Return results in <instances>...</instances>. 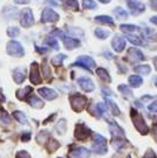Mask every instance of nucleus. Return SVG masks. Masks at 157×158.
I'll return each mask as SVG.
<instances>
[{
  "mask_svg": "<svg viewBox=\"0 0 157 158\" xmlns=\"http://www.w3.org/2000/svg\"><path fill=\"white\" fill-rule=\"evenodd\" d=\"M131 118H132L134 125L136 126V129H137L142 135H146V133L149 132V127H148V125H146V123L144 122L142 114L138 113L135 109L131 110Z\"/></svg>",
  "mask_w": 157,
  "mask_h": 158,
  "instance_id": "f257e3e1",
  "label": "nucleus"
},
{
  "mask_svg": "<svg viewBox=\"0 0 157 158\" xmlns=\"http://www.w3.org/2000/svg\"><path fill=\"white\" fill-rule=\"evenodd\" d=\"M93 152L99 153V155H103L108 151V148H106V140L103 136H100L98 133H93Z\"/></svg>",
  "mask_w": 157,
  "mask_h": 158,
  "instance_id": "f03ea898",
  "label": "nucleus"
},
{
  "mask_svg": "<svg viewBox=\"0 0 157 158\" xmlns=\"http://www.w3.org/2000/svg\"><path fill=\"white\" fill-rule=\"evenodd\" d=\"M6 50L10 56H13V57H23L24 56V48L21 46V44L17 40L8 41Z\"/></svg>",
  "mask_w": 157,
  "mask_h": 158,
  "instance_id": "7ed1b4c3",
  "label": "nucleus"
},
{
  "mask_svg": "<svg viewBox=\"0 0 157 158\" xmlns=\"http://www.w3.org/2000/svg\"><path fill=\"white\" fill-rule=\"evenodd\" d=\"M56 34L63 39V43H64V45H65V47L67 50H72V48L78 47L79 45H80V43H79L78 40L64 34V32H62L60 30H56V31H54V35H56Z\"/></svg>",
  "mask_w": 157,
  "mask_h": 158,
  "instance_id": "20e7f679",
  "label": "nucleus"
},
{
  "mask_svg": "<svg viewBox=\"0 0 157 158\" xmlns=\"http://www.w3.org/2000/svg\"><path fill=\"white\" fill-rule=\"evenodd\" d=\"M72 66H80L83 69H86L87 71H92L96 66V63L89 56H80V57H78L77 61L72 64Z\"/></svg>",
  "mask_w": 157,
  "mask_h": 158,
  "instance_id": "39448f33",
  "label": "nucleus"
},
{
  "mask_svg": "<svg viewBox=\"0 0 157 158\" xmlns=\"http://www.w3.org/2000/svg\"><path fill=\"white\" fill-rule=\"evenodd\" d=\"M70 100H71L72 109L74 111L80 112L82 110H84V107L86 105V98L84 96H82V94H73V96H71Z\"/></svg>",
  "mask_w": 157,
  "mask_h": 158,
  "instance_id": "423d86ee",
  "label": "nucleus"
},
{
  "mask_svg": "<svg viewBox=\"0 0 157 158\" xmlns=\"http://www.w3.org/2000/svg\"><path fill=\"white\" fill-rule=\"evenodd\" d=\"M34 24L32 11L30 8H24L20 14V25L23 27H31Z\"/></svg>",
  "mask_w": 157,
  "mask_h": 158,
  "instance_id": "0eeeda50",
  "label": "nucleus"
},
{
  "mask_svg": "<svg viewBox=\"0 0 157 158\" xmlns=\"http://www.w3.org/2000/svg\"><path fill=\"white\" fill-rule=\"evenodd\" d=\"M59 20V15L52 8H45L41 14V23H56Z\"/></svg>",
  "mask_w": 157,
  "mask_h": 158,
  "instance_id": "6e6552de",
  "label": "nucleus"
},
{
  "mask_svg": "<svg viewBox=\"0 0 157 158\" xmlns=\"http://www.w3.org/2000/svg\"><path fill=\"white\" fill-rule=\"evenodd\" d=\"M30 80L33 84H40L41 83V76L39 72V66L37 63H32L31 71H30Z\"/></svg>",
  "mask_w": 157,
  "mask_h": 158,
  "instance_id": "1a4fd4ad",
  "label": "nucleus"
},
{
  "mask_svg": "<svg viewBox=\"0 0 157 158\" xmlns=\"http://www.w3.org/2000/svg\"><path fill=\"white\" fill-rule=\"evenodd\" d=\"M128 58H129L131 63H138V61H142L144 59V54L138 48L131 47L130 50L128 51Z\"/></svg>",
  "mask_w": 157,
  "mask_h": 158,
  "instance_id": "9d476101",
  "label": "nucleus"
},
{
  "mask_svg": "<svg viewBox=\"0 0 157 158\" xmlns=\"http://www.w3.org/2000/svg\"><path fill=\"white\" fill-rule=\"evenodd\" d=\"M128 6H129L131 13L134 14V15H137V14L142 13V12H144V11H145V5H144V4H142V2H139V1L129 0Z\"/></svg>",
  "mask_w": 157,
  "mask_h": 158,
  "instance_id": "9b49d317",
  "label": "nucleus"
},
{
  "mask_svg": "<svg viewBox=\"0 0 157 158\" xmlns=\"http://www.w3.org/2000/svg\"><path fill=\"white\" fill-rule=\"evenodd\" d=\"M125 44H126V41L121 35H115V38L111 41V45L116 52H122L125 48Z\"/></svg>",
  "mask_w": 157,
  "mask_h": 158,
  "instance_id": "f8f14e48",
  "label": "nucleus"
},
{
  "mask_svg": "<svg viewBox=\"0 0 157 158\" xmlns=\"http://www.w3.org/2000/svg\"><path fill=\"white\" fill-rule=\"evenodd\" d=\"M90 135H91V131H90V129H87L85 125H77L76 131H74V136H76V138L83 140V139L87 138Z\"/></svg>",
  "mask_w": 157,
  "mask_h": 158,
  "instance_id": "ddd939ff",
  "label": "nucleus"
},
{
  "mask_svg": "<svg viewBox=\"0 0 157 158\" xmlns=\"http://www.w3.org/2000/svg\"><path fill=\"white\" fill-rule=\"evenodd\" d=\"M78 84L86 92H92L95 90V84H93V81L90 78H85V77L84 78H79Z\"/></svg>",
  "mask_w": 157,
  "mask_h": 158,
  "instance_id": "4468645a",
  "label": "nucleus"
},
{
  "mask_svg": "<svg viewBox=\"0 0 157 158\" xmlns=\"http://www.w3.org/2000/svg\"><path fill=\"white\" fill-rule=\"evenodd\" d=\"M110 131H111L113 139L115 138H124V132L118 126L116 122H110Z\"/></svg>",
  "mask_w": 157,
  "mask_h": 158,
  "instance_id": "2eb2a0df",
  "label": "nucleus"
},
{
  "mask_svg": "<svg viewBox=\"0 0 157 158\" xmlns=\"http://www.w3.org/2000/svg\"><path fill=\"white\" fill-rule=\"evenodd\" d=\"M38 92H39L40 96H43L47 100H52V99L57 98V96H58L56 91H53L52 89H49V87H41L38 90Z\"/></svg>",
  "mask_w": 157,
  "mask_h": 158,
  "instance_id": "dca6fc26",
  "label": "nucleus"
},
{
  "mask_svg": "<svg viewBox=\"0 0 157 158\" xmlns=\"http://www.w3.org/2000/svg\"><path fill=\"white\" fill-rule=\"evenodd\" d=\"M2 15L7 19H14L18 17V10L14 6H6L2 10Z\"/></svg>",
  "mask_w": 157,
  "mask_h": 158,
  "instance_id": "f3484780",
  "label": "nucleus"
},
{
  "mask_svg": "<svg viewBox=\"0 0 157 158\" xmlns=\"http://www.w3.org/2000/svg\"><path fill=\"white\" fill-rule=\"evenodd\" d=\"M90 156V151L85 148H78L71 152L72 158H87Z\"/></svg>",
  "mask_w": 157,
  "mask_h": 158,
  "instance_id": "a211bd4d",
  "label": "nucleus"
},
{
  "mask_svg": "<svg viewBox=\"0 0 157 158\" xmlns=\"http://www.w3.org/2000/svg\"><path fill=\"white\" fill-rule=\"evenodd\" d=\"M27 102H28V104L31 106L37 107V109H41V107L44 106V102L40 98H38L37 96H31V97H28Z\"/></svg>",
  "mask_w": 157,
  "mask_h": 158,
  "instance_id": "6ab92c4d",
  "label": "nucleus"
},
{
  "mask_svg": "<svg viewBox=\"0 0 157 158\" xmlns=\"http://www.w3.org/2000/svg\"><path fill=\"white\" fill-rule=\"evenodd\" d=\"M126 39L130 40L132 44H135V45H139V46H143L145 45V43L143 41V39L139 37V35H136V34H134V33H129V34H126Z\"/></svg>",
  "mask_w": 157,
  "mask_h": 158,
  "instance_id": "aec40b11",
  "label": "nucleus"
},
{
  "mask_svg": "<svg viewBox=\"0 0 157 158\" xmlns=\"http://www.w3.org/2000/svg\"><path fill=\"white\" fill-rule=\"evenodd\" d=\"M95 21L97 24H105V25H113V19L109 15H98L95 18Z\"/></svg>",
  "mask_w": 157,
  "mask_h": 158,
  "instance_id": "412c9836",
  "label": "nucleus"
},
{
  "mask_svg": "<svg viewBox=\"0 0 157 158\" xmlns=\"http://www.w3.org/2000/svg\"><path fill=\"white\" fill-rule=\"evenodd\" d=\"M106 105L109 106V109H110V111L112 112V114L113 116H119L121 114V111H119V109H118V106L116 105V103L111 100L110 98H106Z\"/></svg>",
  "mask_w": 157,
  "mask_h": 158,
  "instance_id": "4be33fe9",
  "label": "nucleus"
},
{
  "mask_svg": "<svg viewBox=\"0 0 157 158\" xmlns=\"http://www.w3.org/2000/svg\"><path fill=\"white\" fill-rule=\"evenodd\" d=\"M129 83L132 87H138V86L142 85L143 83V79L141 78L139 76H130L129 77Z\"/></svg>",
  "mask_w": 157,
  "mask_h": 158,
  "instance_id": "5701e85b",
  "label": "nucleus"
},
{
  "mask_svg": "<svg viewBox=\"0 0 157 158\" xmlns=\"http://www.w3.org/2000/svg\"><path fill=\"white\" fill-rule=\"evenodd\" d=\"M97 74H98V77L100 79H103L104 81H106V83H109L110 80H111V78H110V74H109V72L105 70V69H97Z\"/></svg>",
  "mask_w": 157,
  "mask_h": 158,
  "instance_id": "b1692460",
  "label": "nucleus"
},
{
  "mask_svg": "<svg viewBox=\"0 0 157 158\" xmlns=\"http://www.w3.org/2000/svg\"><path fill=\"white\" fill-rule=\"evenodd\" d=\"M32 92V87H30V86H26V87H24V89H21V90H19L18 92H17V97L19 99H21V100H24V99L26 98V96L28 94V93Z\"/></svg>",
  "mask_w": 157,
  "mask_h": 158,
  "instance_id": "393cba45",
  "label": "nucleus"
},
{
  "mask_svg": "<svg viewBox=\"0 0 157 158\" xmlns=\"http://www.w3.org/2000/svg\"><path fill=\"white\" fill-rule=\"evenodd\" d=\"M45 44H47L49 46H51L52 48H54V50H59L58 41H57V39H56V37H53V35H50V37L46 38Z\"/></svg>",
  "mask_w": 157,
  "mask_h": 158,
  "instance_id": "a878e982",
  "label": "nucleus"
},
{
  "mask_svg": "<svg viewBox=\"0 0 157 158\" xmlns=\"http://www.w3.org/2000/svg\"><path fill=\"white\" fill-rule=\"evenodd\" d=\"M95 34L99 39H106L110 35V32L108 30H103V28H96L95 30Z\"/></svg>",
  "mask_w": 157,
  "mask_h": 158,
  "instance_id": "bb28decb",
  "label": "nucleus"
},
{
  "mask_svg": "<svg viewBox=\"0 0 157 158\" xmlns=\"http://www.w3.org/2000/svg\"><path fill=\"white\" fill-rule=\"evenodd\" d=\"M105 112H106V105L103 104V103H98L96 107H95V113H96V116L97 117H100V116H103L105 114Z\"/></svg>",
  "mask_w": 157,
  "mask_h": 158,
  "instance_id": "cd10ccee",
  "label": "nucleus"
},
{
  "mask_svg": "<svg viewBox=\"0 0 157 158\" xmlns=\"http://www.w3.org/2000/svg\"><path fill=\"white\" fill-rule=\"evenodd\" d=\"M13 77H14V80H15V83H18V84H21V83L25 80V73L23 72L21 70H17V71H14Z\"/></svg>",
  "mask_w": 157,
  "mask_h": 158,
  "instance_id": "c85d7f7f",
  "label": "nucleus"
},
{
  "mask_svg": "<svg viewBox=\"0 0 157 158\" xmlns=\"http://www.w3.org/2000/svg\"><path fill=\"white\" fill-rule=\"evenodd\" d=\"M65 7L71 10V11H77L78 10V1L77 0H65L64 1Z\"/></svg>",
  "mask_w": 157,
  "mask_h": 158,
  "instance_id": "c756f323",
  "label": "nucleus"
},
{
  "mask_svg": "<svg viewBox=\"0 0 157 158\" xmlns=\"http://www.w3.org/2000/svg\"><path fill=\"white\" fill-rule=\"evenodd\" d=\"M113 13L116 14V17L119 18V19H126L128 18L126 11H125L124 8H122V7H116L115 11H113Z\"/></svg>",
  "mask_w": 157,
  "mask_h": 158,
  "instance_id": "7c9ffc66",
  "label": "nucleus"
},
{
  "mask_svg": "<svg viewBox=\"0 0 157 158\" xmlns=\"http://www.w3.org/2000/svg\"><path fill=\"white\" fill-rule=\"evenodd\" d=\"M121 30L126 33V34H129L130 32L135 33V31H138L139 28L137 26H135V25H126V24H124V25H121Z\"/></svg>",
  "mask_w": 157,
  "mask_h": 158,
  "instance_id": "2f4dec72",
  "label": "nucleus"
},
{
  "mask_svg": "<svg viewBox=\"0 0 157 158\" xmlns=\"http://www.w3.org/2000/svg\"><path fill=\"white\" fill-rule=\"evenodd\" d=\"M135 71L138 73H141V74H149L151 71V69L149 65H139L135 67Z\"/></svg>",
  "mask_w": 157,
  "mask_h": 158,
  "instance_id": "473e14b6",
  "label": "nucleus"
},
{
  "mask_svg": "<svg viewBox=\"0 0 157 158\" xmlns=\"http://www.w3.org/2000/svg\"><path fill=\"white\" fill-rule=\"evenodd\" d=\"M13 117L17 119L18 122H19L20 124H26V123H27V119H26L25 114H24L23 112H20V111L13 112Z\"/></svg>",
  "mask_w": 157,
  "mask_h": 158,
  "instance_id": "72a5a7b5",
  "label": "nucleus"
},
{
  "mask_svg": "<svg viewBox=\"0 0 157 158\" xmlns=\"http://www.w3.org/2000/svg\"><path fill=\"white\" fill-rule=\"evenodd\" d=\"M66 58V56L65 54H57L56 57H53V59H52V64L54 66H59V65H62V63L65 60Z\"/></svg>",
  "mask_w": 157,
  "mask_h": 158,
  "instance_id": "f704fd0d",
  "label": "nucleus"
},
{
  "mask_svg": "<svg viewBox=\"0 0 157 158\" xmlns=\"http://www.w3.org/2000/svg\"><path fill=\"white\" fill-rule=\"evenodd\" d=\"M83 7L85 10H93L97 7V5L93 0H83Z\"/></svg>",
  "mask_w": 157,
  "mask_h": 158,
  "instance_id": "c9c22d12",
  "label": "nucleus"
},
{
  "mask_svg": "<svg viewBox=\"0 0 157 158\" xmlns=\"http://www.w3.org/2000/svg\"><path fill=\"white\" fill-rule=\"evenodd\" d=\"M46 146H47V149H49L50 151H54V150H57L59 148V144H58V142H56V139L51 138L49 140V143H47Z\"/></svg>",
  "mask_w": 157,
  "mask_h": 158,
  "instance_id": "e433bc0d",
  "label": "nucleus"
},
{
  "mask_svg": "<svg viewBox=\"0 0 157 158\" xmlns=\"http://www.w3.org/2000/svg\"><path fill=\"white\" fill-rule=\"evenodd\" d=\"M118 89H119V91L123 93L125 97H128V98H129V97H132V92H131V90L126 85H119Z\"/></svg>",
  "mask_w": 157,
  "mask_h": 158,
  "instance_id": "4c0bfd02",
  "label": "nucleus"
},
{
  "mask_svg": "<svg viewBox=\"0 0 157 158\" xmlns=\"http://www.w3.org/2000/svg\"><path fill=\"white\" fill-rule=\"evenodd\" d=\"M143 34L146 37V38H150V39H155V38H156V33H155V31L151 30V28H148V27L144 28Z\"/></svg>",
  "mask_w": 157,
  "mask_h": 158,
  "instance_id": "58836bf2",
  "label": "nucleus"
},
{
  "mask_svg": "<svg viewBox=\"0 0 157 158\" xmlns=\"http://www.w3.org/2000/svg\"><path fill=\"white\" fill-rule=\"evenodd\" d=\"M19 28H18V27H8V28H7V35H8V37H12V38H13V37H17V35H18V34H19Z\"/></svg>",
  "mask_w": 157,
  "mask_h": 158,
  "instance_id": "ea45409f",
  "label": "nucleus"
},
{
  "mask_svg": "<svg viewBox=\"0 0 157 158\" xmlns=\"http://www.w3.org/2000/svg\"><path fill=\"white\" fill-rule=\"evenodd\" d=\"M0 120L2 122V123H10V116H8V113H6L5 111H0Z\"/></svg>",
  "mask_w": 157,
  "mask_h": 158,
  "instance_id": "a19ab883",
  "label": "nucleus"
},
{
  "mask_svg": "<svg viewBox=\"0 0 157 158\" xmlns=\"http://www.w3.org/2000/svg\"><path fill=\"white\" fill-rule=\"evenodd\" d=\"M43 70H44V74H45V77L47 79L51 78V73H50V69H49V66H47V64L46 63H44L43 64Z\"/></svg>",
  "mask_w": 157,
  "mask_h": 158,
  "instance_id": "79ce46f5",
  "label": "nucleus"
},
{
  "mask_svg": "<svg viewBox=\"0 0 157 158\" xmlns=\"http://www.w3.org/2000/svg\"><path fill=\"white\" fill-rule=\"evenodd\" d=\"M149 111L154 112V113H157V100L149 105Z\"/></svg>",
  "mask_w": 157,
  "mask_h": 158,
  "instance_id": "37998d69",
  "label": "nucleus"
},
{
  "mask_svg": "<svg viewBox=\"0 0 157 158\" xmlns=\"http://www.w3.org/2000/svg\"><path fill=\"white\" fill-rule=\"evenodd\" d=\"M17 158H31L26 151H20L17 153Z\"/></svg>",
  "mask_w": 157,
  "mask_h": 158,
  "instance_id": "c03bdc74",
  "label": "nucleus"
},
{
  "mask_svg": "<svg viewBox=\"0 0 157 158\" xmlns=\"http://www.w3.org/2000/svg\"><path fill=\"white\" fill-rule=\"evenodd\" d=\"M144 158H155V152L152 151V150H148L146 153H145V156Z\"/></svg>",
  "mask_w": 157,
  "mask_h": 158,
  "instance_id": "a18cd8bd",
  "label": "nucleus"
},
{
  "mask_svg": "<svg viewBox=\"0 0 157 158\" xmlns=\"http://www.w3.org/2000/svg\"><path fill=\"white\" fill-rule=\"evenodd\" d=\"M150 6L157 11V0H150Z\"/></svg>",
  "mask_w": 157,
  "mask_h": 158,
  "instance_id": "49530a36",
  "label": "nucleus"
},
{
  "mask_svg": "<svg viewBox=\"0 0 157 158\" xmlns=\"http://www.w3.org/2000/svg\"><path fill=\"white\" fill-rule=\"evenodd\" d=\"M30 0H15L17 4H20V5H24V4H27Z\"/></svg>",
  "mask_w": 157,
  "mask_h": 158,
  "instance_id": "de8ad7c7",
  "label": "nucleus"
},
{
  "mask_svg": "<svg viewBox=\"0 0 157 158\" xmlns=\"http://www.w3.org/2000/svg\"><path fill=\"white\" fill-rule=\"evenodd\" d=\"M47 1H49L51 5H59V1H60V0H47Z\"/></svg>",
  "mask_w": 157,
  "mask_h": 158,
  "instance_id": "09e8293b",
  "label": "nucleus"
},
{
  "mask_svg": "<svg viewBox=\"0 0 157 158\" xmlns=\"http://www.w3.org/2000/svg\"><path fill=\"white\" fill-rule=\"evenodd\" d=\"M150 21L152 23V24H155V25L157 26V15H155V17H151Z\"/></svg>",
  "mask_w": 157,
  "mask_h": 158,
  "instance_id": "8fccbe9b",
  "label": "nucleus"
},
{
  "mask_svg": "<svg viewBox=\"0 0 157 158\" xmlns=\"http://www.w3.org/2000/svg\"><path fill=\"white\" fill-rule=\"evenodd\" d=\"M36 50H37V51H38L39 53H45L46 52L45 48H40V47H38V46H36Z\"/></svg>",
  "mask_w": 157,
  "mask_h": 158,
  "instance_id": "3c124183",
  "label": "nucleus"
},
{
  "mask_svg": "<svg viewBox=\"0 0 157 158\" xmlns=\"http://www.w3.org/2000/svg\"><path fill=\"white\" fill-rule=\"evenodd\" d=\"M102 92H104L105 94H112V92H110L108 89H103V90H102Z\"/></svg>",
  "mask_w": 157,
  "mask_h": 158,
  "instance_id": "603ef678",
  "label": "nucleus"
},
{
  "mask_svg": "<svg viewBox=\"0 0 157 158\" xmlns=\"http://www.w3.org/2000/svg\"><path fill=\"white\" fill-rule=\"evenodd\" d=\"M30 139V133H27V135H24V137H23V140H28Z\"/></svg>",
  "mask_w": 157,
  "mask_h": 158,
  "instance_id": "864d4df0",
  "label": "nucleus"
},
{
  "mask_svg": "<svg viewBox=\"0 0 157 158\" xmlns=\"http://www.w3.org/2000/svg\"><path fill=\"white\" fill-rule=\"evenodd\" d=\"M154 135H155V137L157 138V124L154 126Z\"/></svg>",
  "mask_w": 157,
  "mask_h": 158,
  "instance_id": "5fc2aeb1",
  "label": "nucleus"
},
{
  "mask_svg": "<svg viewBox=\"0 0 157 158\" xmlns=\"http://www.w3.org/2000/svg\"><path fill=\"white\" fill-rule=\"evenodd\" d=\"M0 102H5V97L1 92H0Z\"/></svg>",
  "mask_w": 157,
  "mask_h": 158,
  "instance_id": "6e6d98bb",
  "label": "nucleus"
},
{
  "mask_svg": "<svg viewBox=\"0 0 157 158\" xmlns=\"http://www.w3.org/2000/svg\"><path fill=\"white\" fill-rule=\"evenodd\" d=\"M151 98H152V97H150V96H145V97H143V98H142V99H143L144 102H146L148 99H151Z\"/></svg>",
  "mask_w": 157,
  "mask_h": 158,
  "instance_id": "4d7b16f0",
  "label": "nucleus"
},
{
  "mask_svg": "<svg viewBox=\"0 0 157 158\" xmlns=\"http://www.w3.org/2000/svg\"><path fill=\"white\" fill-rule=\"evenodd\" d=\"M154 64H155V69L157 70V57L154 58Z\"/></svg>",
  "mask_w": 157,
  "mask_h": 158,
  "instance_id": "13d9d810",
  "label": "nucleus"
},
{
  "mask_svg": "<svg viewBox=\"0 0 157 158\" xmlns=\"http://www.w3.org/2000/svg\"><path fill=\"white\" fill-rule=\"evenodd\" d=\"M100 2H103V4H108V2H110L111 0H99Z\"/></svg>",
  "mask_w": 157,
  "mask_h": 158,
  "instance_id": "bf43d9fd",
  "label": "nucleus"
},
{
  "mask_svg": "<svg viewBox=\"0 0 157 158\" xmlns=\"http://www.w3.org/2000/svg\"><path fill=\"white\" fill-rule=\"evenodd\" d=\"M154 83H155V85H156V87H157V77L154 78Z\"/></svg>",
  "mask_w": 157,
  "mask_h": 158,
  "instance_id": "052dcab7",
  "label": "nucleus"
},
{
  "mask_svg": "<svg viewBox=\"0 0 157 158\" xmlns=\"http://www.w3.org/2000/svg\"><path fill=\"white\" fill-rule=\"evenodd\" d=\"M59 158H62V157H59Z\"/></svg>",
  "mask_w": 157,
  "mask_h": 158,
  "instance_id": "680f3d73",
  "label": "nucleus"
},
{
  "mask_svg": "<svg viewBox=\"0 0 157 158\" xmlns=\"http://www.w3.org/2000/svg\"><path fill=\"white\" fill-rule=\"evenodd\" d=\"M129 158H130V157H129Z\"/></svg>",
  "mask_w": 157,
  "mask_h": 158,
  "instance_id": "e2e57ef3",
  "label": "nucleus"
}]
</instances>
